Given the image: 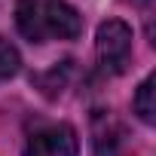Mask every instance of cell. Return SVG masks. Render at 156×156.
<instances>
[{
  "label": "cell",
  "instance_id": "cell-1",
  "mask_svg": "<svg viewBox=\"0 0 156 156\" xmlns=\"http://www.w3.org/2000/svg\"><path fill=\"white\" fill-rule=\"evenodd\" d=\"M16 28L31 43L76 40L83 34V16L67 0H16Z\"/></svg>",
  "mask_w": 156,
  "mask_h": 156
},
{
  "label": "cell",
  "instance_id": "cell-2",
  "mask_svg": "<svg viewBox=\"0 0 156 156\" xmlns=\"http://www.w3.org/2000/svg\"><path fill=\"white\" fill-rule=\"evenodd\" d=\"M95 58L104 73H110V76L122 73L132 61V28L119 19L101 22L98 34H95Z\"/></svg>",
  "mask_w": 156,
  "mask_h": 156
},
{
  "label": "cell",
  "instance_id": "cell-3",
  "mask_svg": "<svg viewBox=\"0 0 156 156\" xmlns=\"http://www.w3.org/2000/svg\"><path fill=\"white\" fill-rule=\"evenodd\" d=\"M76 150H80L76 132L67 122H55L34 132L22 156H76Z\"/></svg>",
  "mask_w": 156,
  "mask_h": 156
},
{
  "label": "cell",
  "instance_id": "cell-4",
  "mask_svg": "<svg viewBox=\"0 0 156 156\" xmlns=\"http://www.w3.org/2000/svg\"><path fill=\"white\" fill-rule=\"evenodd\" d=\"M153 76H147V80L138 86V92H135V101H132V107H135V113H138V119L141 122H153L156 119V104H153Z\"/></svg>",
  "mask_w": 156,
  "mask_h": 156
},
{
  "label": "cell",
  "instance_id": "cell-5",
  "mask_svg": "<svg viewBox=\"0 0 156 156\" xmlns=\"http://www.w3.org/2000/svg\"><path fill=\"white\" fill-rule=\"evenodd\" d=\"M19 67H22V55H19V49H16L9 40L0 37V83L9 80V76H16Z\"/></svg>",
  "mask_w": 156,
  "mask_h": 156
},
{
  "label": "cell",
  "instance_id": "cell-6",
  "mask_svg": "<svg viewBox=\"0 0 156 156\" xmlns=\"http://www.w3.org/2000/svg\"><path fill=\"white\" fill-rule=\"evenodd\" d=\"M132 3H138V6H150L153 0H132Z\"/></svg>",
  "mask_w": 156,
  "mask_h": 156
}]
</instances>
